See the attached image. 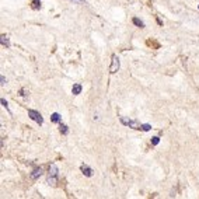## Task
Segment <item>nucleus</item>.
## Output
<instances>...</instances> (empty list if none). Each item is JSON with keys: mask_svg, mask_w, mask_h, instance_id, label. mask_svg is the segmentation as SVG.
I'll return each mask as SVG.
<instances>
[{"mask_svg": "<svg viewBox=\"0 0 199 199\" xmlns=\"http://www.w3.org/2000/svg\"><path fill=\"white\" fill-rule=\"evenodd\" d=\"M28 116L31 119L37 122L38 125H42L44 123V118H42V115L38 112V111H34V109H28Z\"/></svg>", "mask_w": 199, "mask_h": 199, "instance_id": "2", "label": "nucleus"}, {"mask_svg": "<svg viewBox=\"0 0 199 199\" xmlns=\"http://www.w3.org/2000/svg\"><path fill=\"white\" fill-rule=\"evenodd\" d=\"M57 170L56 164H51L49 165V172H48V178H46V182L49 184V185H56L57 182Z\"/></svg>", "mask_w": 199, "mask_h": 199, "instance_id": "1", "label": "nucleus"}, {"mask_svg": "<svg viewBox=\"0 0 199 199\" xmlns=\"http://www.w3.org/2000/svg\"><path fill=\"white\" fill-rule=\"evenodd\" d=\"M121 123L125 126H129V128H132V129H140V126L136 121L133 119H128V118H125V116H121Z\"/></svg>", "mask_w": 199, "mask_h": 199, "instance_id": "4", "label": "nucleus"}, {"mask_svg": "<svg viewBox=\"0 0 199 199\" xmlns=\"http://www.w3.org/2000/svg\"><path fill=\"white\" fill-rule=\"evenodd\" d=\"M132 21H133V24H135V25H137V27H140V28H143V27H144V23H143L142 20H139L137 17H135L133 20H132Z\"/></svg>", "mask_w": 199, "mask_h": 199, "instance_id": "10", "label": "nucleus"}, {"mask_svg": "<svg viewBox=\"0 0 199 199\" xmlns=\"http://www.w3.org/2000/svg\"><path fill=\"white\" fill-rule=\"evenodd\" d=\"M59 131H60V133H62V135H67V133H69V128L65 125V123H62V122H60V125H59Z\"/></svg>", "mask_w": 199, "mask_h": 199, "instance_id": "9", "label": "nucleus"}, {"mask_svg": "<svg viewBox=\"0 0 199 199\" xmlns=\"http://www.w3.org/2000/svg\"><path fill=\"white\" fill-rule=\"evenodd\" d=\"M80 170H81V172H83L85 177H93V174H94V171L91 170L87 164H81L80 165Z\"/></svg>", "mask_w": 199, "mask_h": 199, "instance_id": "5", "label": "nucleus"}, {"mask_svg": "<svg viewBox=\"0 0 199 199\" xmlns=\"http://www.w3.org/2000/svg\"><path fill=\"white\" fill-rule=\"evenodd\" d=\"M51 121L53 123H60V122H62V116L57 114V112H53V114L51 115Z\"/></svg>", "mask_w": 199, "mask_h": 199, "instance_id": "7", "label": "nucleus"}, {"mask_svg": "<svg viewBox=\"0 0 199 199\" xmlns=\"http://www.w3.org/2000/svg\"><path fill=\"white\" fill-rule=\"evenodd\" d=\"M121 67V62H119V57L116 55H112V62H111V66H109V73L111 74H115Z\"/></svg>", "mask_w": 199, "mask_h": 199, "instance_id": "3", "label": "nucleus"}, {"mask_svg": "<svg viewBox=\"0 0 199 199\" xmlns=\"http://www.w3.org/2000/svg\"><path fill=\"white\" fill-rule=\"evenodd\" d=\"M140 129H142L143 132H149L150 129H152V126L149 125V123H143V125L140 126Z\"/></svg>", "mask_w": 199, "mask_h": 199, "instance_id": "12", "label": "nucleus"}, {"mask_svg": "<svg viewBox=\"0 0 199 199\" xmlns=\"http://www.w3.org/2000/svg\"><path fill=\"white\" fill-rule=\"evenodd\" d=\"M41 175H42V168H41V167H38V168H35V170L32 171L31 178H32V180H37V178H39Z\"/></svg>", "mask_w": 199, "mask_h": 199, "instance_id": "8", "label": "nucleus"}, {"mask_svg": "<svg viewBox=\"0 0 199 199\" xmlns=\"http://www.w3.org/2000/svg\"><path fill=\"white\" fill-rule=\"evenodd\" d=\"M1 45L3 46H7V48H9V46H10V42H9V38H7L6 35H1Z\"/></svg>", "mask_w": 199, "mask_h": 199, "instance_id": "11", "label": "nucleus"}, {"mask_svg": "<svg viewBox=\"0 0 199 199\" xmlns=\"http://www.w3.org/2000/svg\"><path fill=\"white\" fill-rule=\"evenodd\" d=\"M81 90H83V87H81V84H79V83L73 84V87H72V93H73V95H79L80 93H81Z\"/></svg>", "mask_w": 199, "mask_h": 199, "instance_id": "6", "label": "nucleus"}, {"mask_svg": "<svg viewBox=\"0 0 199 199\" xmlns=\"http://www.w3.org/2000/svg\"><path fill=\"white\" fill-rule=\"evenodd\" d=\"M0 101H1V105H3L4 108H9V104H7V101H6V100H4V98H1Z\"/></svg>", "mask_w": 199, "mask_h": 199, "instance_id": "14", "label": "nucleus"}, {"mask_svg": "<svg viewBox=\"0 0 199 199\" xmlns=\"http://www.w3.org/2000/svg\"><path fill=\"white\" fill-rule=\"evenodd\" d=\"M74 1H80V3H83V1H85V0H74Z\"/></svg>", "mask_w": 199, "mask_h": 199, "instance_id": "16", "label": "nucleus"}, {"mask_svg": "<svg viewBox=\"0 0 199 199\" xmlns=\"http://www.w3.org/2000/svg\"><path fill=\"white\" fill-rule=\"evenodd\" d=\"M159 143H160V137H157V136L152 137V144H153V146H157Z\"/></svg>", "mask_w": 199, "mask_h": 199, "instance_id": "13", "label": "nucleus"}, {"mask_svg": "<svg viewBox=\"0 0 199 199\" xmlns=\"http://www.w3.org/2000/svg\"><path fill=\"white\" fill-rule=\"evenodd\" d=\"M6 84V79H4V76H1V85Z\"/></svg>", "mask_w": 199, "mask_h": 199, "instance_id": "15", "label": "nucleus"}]
</instances>
